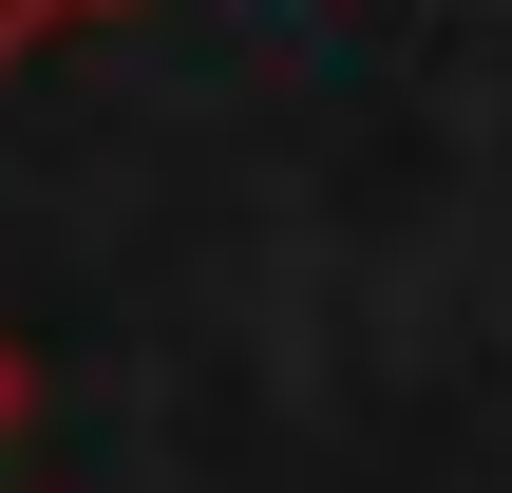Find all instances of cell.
I'll return each instance as SVG.
<instances>
[{"mask_svg": "<svg viewBox=\"0 0 512 493\" xmlns=\"http://www.w3.org/2000/svg\"><path fill=\"white\" fill-rule=\"evenodd\" d=\"M38 19H57V0H0V38H38Z\"/></svg>", "mask_w": 512, "mask_h": 493, "instance_id": "1", "label": "cell"}, {"mask_svg": "<svg viewBox=\"0 0 512 493\" xmlns=\"http://www.w3.org/2000/svg\"><path fill=\"white\" fill-rule=\"evenodd\" d=\"M0 418H19V361H0Z\"/></svg>", "mask_w": 512, "mask_h": 493, "instance_id": "2", "label": "cell"}]
</instances>
